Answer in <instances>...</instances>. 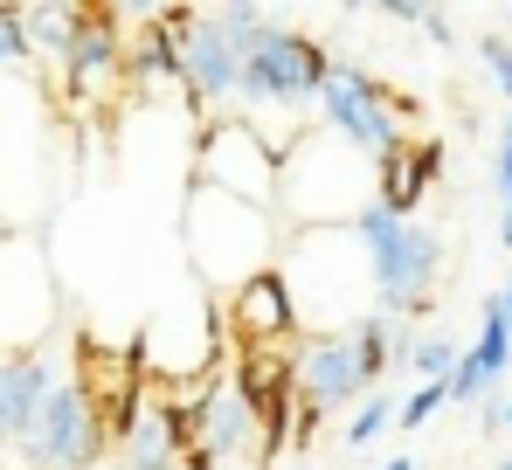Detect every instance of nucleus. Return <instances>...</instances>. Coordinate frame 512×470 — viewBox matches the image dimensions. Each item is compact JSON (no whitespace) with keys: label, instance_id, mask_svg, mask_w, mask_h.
<instances>
[{"label":"nucleus","instance_id":"1","mask_svg":"<svg viewBox=\"0 0 512 470\" xmlns=\"http://www.w3.org/2000/svg\"><path fill=\"white\" fill-rule=\"evenodd\" d=\"M270 208L284 215V235L353 229L374 208V159L353 153L346 139H333L326 125H312L277 159V201Z\"/></svg>","mask_w":512,"mask_h":470},{"label":"nucleus","instance_id":"2","mask_svg":"<svg viewBox=\"0 0 512 470\" xmlns=\"http://www.w3.org/2000/svg\"><path fill=\"white\" fill-rule=\"evenodd\" d=\"M180 249H187V270H194L208 291H236V284H250L256 270H277L284 229L270 222V208L229 201V194H215V187H187Z\"/></svg>","mask_w":512,"mask_h":470},{"label":"nucleus","instance_id":"3","mask_svg":"<svg viewBox=\"0 0 512 470\" xmlns=\"http://www.w3.org/2000/svg\"><path fill=\"white\" fill-rule=\"evenodd\" d=\"M360 249H367V277H374V305L381 318H416L436 298V270H443V235L423 222H395L381 208H367L360 222Z\"/></svg>","mask_w":512,"mask_h":470},{"label":"nucleus","instance_id":"4","mask_svg":"<svg viewBox=\"0 0 512 470\" xmlns=\"http://www.w3.org/2000/svg\"><path fill=\"white\" fill-rule=\"evenodd\" d=\"M326 70H333V56H326V49H319L312 35L263 21L250 42H243V77H236V104H250V111H236V118L277 111V104H319V83H326Z\"/></svg>","mask_w":512,"mask_h":470},{"label":"nucleus","instance_id":"5","mask_svg":"<svg viewBox=\"0 0 512 470\" xmlns=\"http://www.w3.org/2000/svg\"><path fill=\"white\" fill-rule=\"evenodd\" d=\"M236 457H270L263 443V422H256L250 394H243V374L236 367H215L194 408H187V450H180V470H222Z\"/></svg>","mask_w":512,"mask_h":470},{"label":"nucleus","instance_id":"6","mask_svg":"<svg viewBox=\"0 0 512 470\" xmlns=\"http://www.w3.org/2000/svg\"><path fill=\"white\" fill-rule=\"evenodd\" d=\"M409 97H395L388 83H374L367 70H353V63H333L326 70V83H319V125L333 132V139H346L353 153L381 159L402 146V125H409Z\"/></svg>","mask_w":512,"mask_h":470},{"label":"nucleus","instance_id":"7","mask_svg":"<svg viewBox=\"0 0 512 470\" xmlns=\"http://www.w3.org/2000/svg\"><path fill=\"white\" fill-rule=\"evenodd\" d=\"M173 42V63H180V83L201 111V125L215 118V104H236V77H243V42L215 21V14H194V7H173L153 21Z\"/></svg>","mask_w":512,"mask_h":470},{"label":"nucleus","instance_id":"8","mask_svg":"<svg viewBox=\"0 0 512 470\" xmlns=\"http://www.w3.org/2000/svg\"><path fill=\"white\" fill-rule=\"evenodd\" d=\"M56 325V277L35 235H0V353H42Z\"/></svg>","mask_w":512,"mask_h":470},{"label":"nucleus","instance_id":"9","mask_svg":"<svg viewBox=\"0 0 512 470\" xmlns=\"http://www.w3.org/2000/svg\"><path fill=\"white\" fill-rule=\"evenodd\" d=\"M194 187H215L229 201L270 208L277 201V153L256 139L243 118H208L194 146Z\"/></svg>","mask_w":512,"mask_h":470},{"label":"nucleus","instance_id":"10","mask_svg":"<svg viewBox=\"0 0 512 470\" xmlns=\"http://www.w3.org/2000/svg\"><path fill=\"white\" fill-rule=\"evenodd\" d=\"M125 90V42H118V7H84L77 42L56 63V97L70 111H104Z\"/></svg>","mask_w":512,"mask_h":470},{"label":"nucleus","instance_id":"11","mask_svg":"<svg viewBox=\"0 0 512 470\" xmlns=\"http://www.w3.org/2000/svg\"><path fill=\"white\" fill-rule=\"evenodd\" d=\"M374 388L367 367H360V346H353V325L346 332H298L291 339V394L305 415H326V408H346Z\"/></svg>","mask_w":512,"mask_h":470},{"label":"nucleus","instance_id":"12","mask_svg":"<svg viewBox=\"0 0 512 470\" xmlns=\"http://www.w3.org/2000/svg\"><path fill=\"white\" fill-rule=\"evenodd\" d=\"M21 450L42 470H97V457L111 443H104V422H97V408L84 401V388L77 381H56V388L42 394V415H35V429H28Z\"/></svg>","mask_w":512,"mask_h":470},{"label":"nucleus","instance_id":"13","mask_svg":"<svg viewBox=\"0 0 512 470\" xmlns=\"http://www.w3.org/2000/svg\"><path fill=\"white\" fill-rule=\"evenodd\" d=\"M215 325H229L243 353H291V339H298V312H291V284H284V270H256L250 284L222 291V298H215Z\"/></svg>","mask_w":512,"mask_h":470},{"label":"nucleus","instance_id":"14","mask_svg":"<svg viewBox=\"0 0 512 470\" xmlns=\"http://www.w3.org/2000/svg\"><path fill=\"white\" fill-rule=\"evenodd\" d=\"M436 180H443V146L436 139H402L395 153L374 159V208L395 215V222H409L416 201H423Z\"/></svg>","mask_w":512,"mask_h":470},{"label":"nucleus","instance_id":"15","mask_svg":"<svg viewBox=\"0 0 512 470\" xmlns=\"http://www.w3.org/2000/svg\"><path fill=\"white\" fill-rule=\"evenodd\" d=\"M49 388H56V374L42 353H0V443H28Z\"/></svg>","mask_w":512,"mask_h":470},{"label":"nucleus","instance_id":"16","mask_svg":"<svg viewBox=\"0 0 512 470\" xmlns=\"http://www.w3.org/2000/svg\"><path fill=\"white\" fill-rule=\"evenodd\" d=\"M77 28H84V7H63V0H49V7H21V35H28V63H63V49L77 42Z\"/></svg>","mask_w":512,"mask_h":470},{"label":"nucleus","instance_id":"17","mask_svg":"<svg viewBox=\"0 0 512 470\" xmlns=\"http://www.w3.org/2000/svg\"><path fill=\"white\" fill-rule=\"evenodd\" d=\"M409 367H416L423 381H450V367H457V346H450L443 332H429V339H416V346H409Z\"/></svg>","mask_w":512,"mask_h":470},{"label":"nucleus","instance_id":"18","mask_svg":"<svg viewBox=\"0 0 512 470\" xmlns=\"http://www.w3.org/2000/svg\"><path fill=\"white\" fill-rule=\"evenodd\" d=\"M388 415H395V394H367V401L353 408V422H346V443H353V450L374 443V436L388 429Z\"/></svg>","mask_w":512,"mask_h":470},{"label":"nucleus","instance_id":"19","mask_svg":"<svg viewBox=\"0 0 512 470\" xmlns=\"http://www.w3.org/2000/svg\"><path fill=\"white\" fill-rule=\"evenodd\" d=\"M28 63V35H21V7H0V70Z\"/></svg>","mask_w":512,"mask_h":470},{"label":"nucleus","instance_id":"20","mask_svg":"<svg viewBox=\"0 0 512 470\" xmlns=\"http://www.w3.org/2000/svg\"><path fill=\"white\" fill-rule=\"evenodd\" d=\"M443 401H450V394H443V381H423V388L402 401V429H423V422L436 415V408H443Z\"/></svg>","mask_w":512,"mask_h":470},{"label":"nucleus","instance_id":"21","mask_svg":"<svg viewBox=\"0 0 512 470\" xmlns=\"http://www.w3.org/2000/svg\"><path fill=\"white\" fill-rule=\"evenodd\" d=\"M478 56H485V70L499 77V90L512 97V42H499V35H485V42H478Z\"/></svg>","mask_w":512,"mask_h":470},{"label":"nucleus","instance_id":"22","mask_svg":"<svg viewBox=\"0 0 512 470\" xmlns=\"http://www.w3.org/2000/svg\"><path fill=\"white\" fill-rule=\"evenodd\" d=\"M416 28H423L429 42H457V35H450V21H443V14H429V7H423V21H416Z\"/></svg>","mask_w":512,"mask_h":470},{"label":"nucleus","instance_id":"23","mask_svg":"<svg viewBox=\"0 0 512 470\" xmlns=\"http://www.w3.org/2000/svg\"><path fill=\"white\" fill-rule=\"evenodd\" d=\"M381 7H388L395 21H423V0H381Z\"/></svg>","mask_w":512,"mask_h":470},{"label":"nucleus","instance_id":"24","mask_svg":"<svg viewBox=\"0 0 512 470\" xmlns=\"http://www.w3.org/2000/svg\"><path fill=\"white\" fill-rule=\"evenodd\" d=\"M499 194H506V208H512V139H506V153H499Z\"/></svg>","mask_w":512,"mask_h":470},{"label":"nucleus","instance_id":"25","mask_svg":"<svg viewBox=\"0 0 512 470\" xmlns=\"http://www.w3.org/2000/svg\"><path fill=\"white\" fill-rule=\"evenodd\" d=\"M499 429H512V394H506V401H499Z\"/></svg>","mask_w":512,"mask_h":470},{"label":"nucleus","instance_id":"26","mask_svg":"<svg viewBox=\"0 0 512 470\" xmlns=\"http://www.w3.org/2000/svg\"><path fill=\"white\" fill-rule=\"evenodd\" d=\"M499 242H506V249H512V208H506V222H499Z\"/></svg>","mask_w":512,"mask_h":470},{"label":"nucleus","instance_id":"27","mask_svg":"<svg viewBox=\"0 0 512 470\" xmlns=\"http://www.w3.org/2000/svg\"><path fill=\"white\" fill-rule=\"evenodd\" d=\"M381 470H416V464H409V457H388V464H381Z\"/></svg>","mask_w":512,"mask_h":470},{"label":"nucleus","instance_id":"28","mask_svg":"<svg viewBox=\"0 0 512 470\" xmlns=\"http://www.w3.org/2000/svg\"><path fill=\"white\" fill-rule=\"evenodd\" d=\"M499 470H512V457H506V464H499Z\"/></svg>","mask_w":512,"mask_h":470},{"label":"nucleus","instance_id":"29","mask_svg":"<svg viewBox=\"0 0 512 470\" xmlns=\"http://www.w3.org/2000/svg\"><path fill=\"white\" fill-rule=\"evenodd\" d=\"M506 139H512V125H506Z\"/></svg>","mask_w":512,"mask_h":470}]
</instances>
